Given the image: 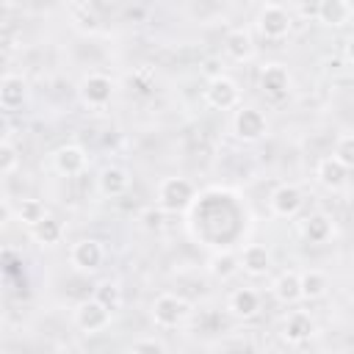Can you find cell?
<instances>
[{"label":"cell","instance_id":"6da1fadb","mask_svg":"<svg viewBox=\"0 0 354 354\" xmlns=\"http://www.w3.org/2000/svg\"><path fill=\"white\" fill-rule=\"evenodd\" d=\"M194 194H196V188H194V183L188 177H180V174L163 177L158 183V191H155V205L163 213H180V210H185L191 205Z\"/></svg>","mask_w":354,"mask_h":354},{"label":"cell","instance_id":"7a4b0ae2","mask_svg":"<svg viewBox=\"0 0 354 354\" xmlns=\"http://www.w3.org/2000/svg\"><path fill=\"white\" fill-rule=\"evenodd\" d=\"M191 313V304L180 296V293H158L152 307H149V315H152V324L158 329H174L180 326Z\"/></svg>","mask_w":354,"mask_h":354},{"label":"cell","instance_id":"3957f363","mask_svg":"<svg viewBox=\"0 0 354 354\" xmlns=\"http://www.w3.org/2000/svg\"><path fill=\"white\" fill-rule=\"evenodd\" d=\"M268 133V119L254 105H238L232 113V136L243 144H254Z\"/></svg>","mask_w":354,"mask_h":354},{"label":"cell","instance_id":"277c9868","mask_svg":"<svg viewBox=\"0 0 354 354\" xmlns=\"http://www.w3.org/2000/svg\"><path fill=\"white\" fill-rule=\"evenodd\" d=\"M111 318H113V310H108L100 299H83L77 307H75V326L86 335H100L111 326Z\"/></svg>","mask_w":354,"mask_h":354},{"label":"cell","instance_id":"5b68a950","mask_svg":"<svg viewBox=\"0 0 354 354\" xmlns=\"http://www.w3.org/2000/svg\"><path fill=\"white\" fill-rule=\"evenodd\" d=\"M113 88H116V86H113V80H111L108 75H102V72H88V75H83V80H80V86H77V94H80V100H83L86 108L100 111V108L111 105Z\"/></svg>","mask_w":354,"mask_h":354},{"label":"cell","instance_id":"8992f818","mask_svg":"<svg viewBox=\"0 0 354 354\" xmlns=\"http://www.w3.org/2000/svg\"><path fill=\"white\" fill-rule=\"evenodd\" d=\"M205 102L216 111H235L241 105V86L230 75H216L205 88Z\"/></svg>","mask_w":354,"mask_h":354},{"label":"cell","instance_id":"52a82bcc","mask_svg":"<svg viewBox=\"0 0 354 354\" xmlns=\"http://www.w3.org/2000/svg\"><path fill=\"white\" fill-rule=\"evenodd\" d=\"M257 30L268 41H279V39H285L290 33V14L279 3H266L257 11Z\"/></svg>","mask_w":354,"mask_h":354},{"label":"cell","instance_id":"ba28073f","mask_svg":"<svg viewBox=\"0 0 354 354\" xmlns=\"http://www.w3.org/2000/svg\"><path fill=\"white\" fill-rule=\"evenodd\" d=\"M102 260H105V249L97 238H80L69 246V263H72V268H77L83 274L97 271L102 266Z\"/></svg>","mask_w":354,"mask_h":354},{"label":"cell","instance_id":"9c48e42d","mask_svg":"<svg viewBox=\"0 0 354 354\" xmlns=\"http://www.w3.org/2000/svg\"><path fill=\"white\" fill-rule=\"evenodd\" d=\"M301 205H304V194H301V188L293 185V183L277 185V188L271 191V196H268V207H271V213H274L277 218H293V216H299Z\"/></svg>","mask_w":354,"mask_h":354},{"label":"cell","instance_id":"30bf717a","mask_svg":"<svg viewBox=\"0 0 354 354\" xmlns=\"http://www.w3.org/2000/svg\"><path fill=\"white\" fill-rule=\"evenodd\" d=\"M257 83H260V88H263L266 97L279 100V97H285L290 91V69L285 64H279V61H271V64H266L260 69Z\"/></svg>","mask_w":354,"mask_h":354},{"label":"cell","instance_id":"8fae6325","mask_svg":"<svg viewBox=\"0 0 354 354\" xmlns=\"http://www.w3.org/2000/svg\"><path fill=\"white\" fill-rule=\"evenodd\" d=\"M86 166H88V155L77 144H64L53 152V169L61 177H77L86 171Z\"/></svg>","mask_w":354,"mask_h":354},{"label":"cell","instance_id":"7c38bea8","mask_svg":"<svg viewBox=\"0 0 354 354\" xmlns=\"http://www.w3.org/2000/svg\"><path fill=\"white\" fill-rule=\"evenodd\" d=\"M315 332V321L307 310H293L288 313L285 324H282V340L288 346H301L304 340H310Z\"/></svg>","mask_w":354,"mask_h":354},{"label":"cell","instance_id":"4fadbf2b","mask_svg":"<svg viewBox=\"0 0 354 354\" xmlns=\"http://www.w3.org/2000/svg\"><path fill=\"white\" fill-rule=\"evenodd\" d=\"M127 188H130V174L124 166H105L97 174V191L105 199H119L127 194Z\"/></svg>","mask_w":354,"mask_h":354},{"label":"cell","instance_id":"5bb4252c","mask_svg":"<svg viewBox=\"0 0 354 354\" xmlns=\"http://www.w3.org/2000/svg\"><path fill=\"white\" fill-rule=\"evenodd\" d=\"M299 235L307 241V243H315V246H321V243H326L332 235H335V224H332V218L326 216V213H310V216H304L301 221H299Z\"/></svg>","mask_w":354,"mask_h":354},{"label":"cell","instance_id":"9a60e30c","mask_svg":"<svg viewBox=\"0 0 354 354\" xmlns=\"http://www.w3.org/2000/svg\"><path fill=\"white\" fill-rule=\"evenodd\" d=\"M271 252L266 243H246L241 252V271H246L249 277H263L271 271Z\"/></svg>","mask_w":354,"mask_h":354},{"label":"cell","instance_id":"2e32d148","mask_svg":"<svg viewBox=\"0 0 354 354\" xmlns=\"http://www.w3.org/2000/svg\"><path fill=\"white\" fill-rule=\"evenodd\" d=\"M260 307H263V296L254 290V288H238V290H232L230 293V299H227V310L235 315V318H254L257 313H260Z\"/></svg>","mask_w":354,"mask_h":354},{"label":"cell","instance_id":"e0dca14e","mask_svg":"<svg viewBox=\"0 0 354 354\" xmlns=\"http://www.w3.org/2000/svg\"><path fill=\"white\" fill-rule=\"evenodd\" d=\"M224 53H227V58H232L235 64L252 61V55H254L252 33H249L246 28H232V30H227V36H224Z\"/></svg>","mask_w":354,"mask_h":354},{"label":"cell","instance_id":"ac0fdd59","mask_svg":"<svg viewBox=\"0 0 354 354\" xmlns=\"http://www.w3.org/2000/svg\"><path fill=\"white\" fill-rule=\"evenodd\" d=\"M348 166H343L335 155H326V158H321L318 160V166H315V177H318V183L324 185V188H329V191H337V188H343L346 185V180H348Z\"/></svg>","mask_w":354,"mask_h":354},{"label":"cell","instance_id":"d6986e66","mask_svg":"<svg viewBox=\"0 0 354 354\" xmlns=\"http://www.w3.org/2000/svg\"><path fill=\"white\" fill-rule=\"evenodd\" d=\"M271 293H274V299L282 301V304H296V301L301 299V271H293V268L282 271V274L274 279Z\"/></svg>","mask_w":354,"mask_h":354},{"label":"cell","instance_id":"ffe728a7","mask_svg":"<svg viewBox=\"0 0 354 354\" xmlns=\"http://www.w3.org/2000/svg\"><path fill=\"white\" fill-rule=\"evenodd\" d=\"M25 94H28V83L22 80V75H3L0 80V105L6 111H17L22 102H25Z\"/></svg>","mask_w":354,"mask_h":354},{"label":"cell","instance_id":"44dd1931","mask_svg":"<svg viewBox=\"0 0 354 354\" xmlns=\"http://www.w3.org/2000/svg\"><path fill=\"white\" fill-rule=\"evenodd\" d=\"M315 17H318V22H324L329 28H343L351 19V3L348 0H318Z\"/></svg>","mask_w":354,"mask_h":354},{"label":"cell","instance_id":"7402d4cb","mask_svg":"<svg viewBox=\"0 0 354 354\" xmlns=\"http://www.w3.org/2000/svg\"><path fill=\"white\" fill-rule=\"evenodd\" d=\"M207 271H210L213 279L227 282V279H232V277L241 271V254H235V252H230V249H221V252H216V254L207 260Z\"/></svg>","mask_w":354,"mask_h":354},{"label":"cell","instance_id":"603a6c76","mask_svg":"<svg viewBox=\"0 0 354 354\" xmlns=\"http://www.w3.org/2000/svg\"><path fill=\"white\" fill-rule=\"evenodd\" d=\"M30 238L39 243V246H58L64 241V221H58L55 216H44L33 230H30Z\"/></svg>","mask_w":354,"mask_h":354},{"label":"cell","instance_id":"cb8c5ba5","mask_svg":"<svg viewBox=\"0 0 354 354\" xmlns=\"http://www.w3.org/2000/svg\"><path fill=\"white\" fill-rule=\"evenodd\" d=\"M329 290V277L318 268H310V271H301V299L307 301H315V299H324Z\"/></svg>","mask_w":354,"mask_h":354},{"label":"cell","instance_id":"d4e9b609","mask_svg":"<svg viewBox=\"0 0 354 354\" xmlns=\"http://www.w3.org/2000/svg\"><path fill=\"white\" fill-rule=\"evenodd\" d=\"M14 216H17V221H19V224H25L28 230H33V227L47 216V207H44V202H41V199L28 196V199H22V202L14 207Z\"/></svg>","mask_w":354,"mask_h":354},{"label":"cell","instance_id":"484cf974","mask_svg":"<svg viewBox=\"0 0 354 354\" xmlns=\"http://www.w3.org/2000/svg\"><path fill=\"white\" fill-rule=\"evenodd\" d=\"M94 299H100L108 310L116 313V310L122 307V299H124V296H122V288H119L113 279H102V282H97V288H94Z\"/></svg>","mask_w":354,"mask_h":354},{"label":"cell","instance_id":"4316f807","mask_svg":"<svg viewBox=\"0 0 354 354\" xmlns=\"http://www.w3.org/2000/svg\"><path fill=\"white\" fill-rule=\"evenodd\" d=\"M19 163H22V155H19V149L11 144V138L6 136V138L0 141V174H3V177H11V174L19 169Z\"/></svg>","mask_w":354,"mask_h":354},{"label":"cell","instance_id":"83f0119b","mask_svg":"<svg viewBox=\"0 0 354 354\" xmlns=\"http://www.w3.org/2000/svg\"><path fill=\"white\" fill-rule=\"evenodd\" d=\"M332 155H335L343 166L354 169V133L337 136V141H335V147H332Z\"/></svg>","mask_w":354,"mask_h":354},{"label":"cell","instance_id":"f1b7e54d","mask_svg":"<svg viewBox=\"0 0 354 354\" xmlns=\"http://www.w3.org/2000/svg\"><path fill=\"white\" fill-rule=\"evenodd\" d=\"M130 351H136V354H138V351H152V354L158 351V354H160V351H166V343H160L158 337H141V340L130 343Z\"/></svg>","mask_w":354,"mask_h":354},{"label":"cell","instance_id":"f546056e","mask_svg":"<svg viewBox=\"0 0 354 354\" xmlns=\"http://www.w3.org/2000/svg\"><path fill=\"white\" fill-rule=\"evenodd\" d=\"M343 58H346V64L348 66H354V33L346 39V44H343Z\"/></svg>","mask_w":354,"mask_h":354}]
</instances>
